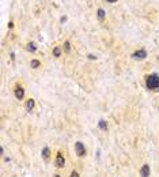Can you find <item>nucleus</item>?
Here are the masks:
<instances>
[{"mask_svg":"<svg viewBox=\"0 0 159 177\" xmlns=\"http://www.w3.org/2000/svg\"><path fill=\"white\" fill-rule=\"evenodd\" d=\"M8 27H10V29H11V27H14V23H12V22H10V23H8Z\"/></svg>","mask_w":159,"mask_h":177,"instance_id":"21","label":"nucleus"},{"mask_svg":"<svg viewBox=\"0 0 159 177\" xmlns=\"http://www.w3.org/2000/svg\"><path fill=\"white\" fill-rule=\"evenodd\" d=\"M69 50H71V44H69V41H65L64 42V52L69 53Z\"/></svg>","mask_w":159,"mask_h":177,"instance_id":"14","label":"nucleus"},{"mask_svg":"<svg viewBox=\"0 0 159 177\" xmlns=\"http://www.w3.org/2000/svg\"><path fill=\"white\" fill-rule=\"evenodd\" d=\"M146 87L151 91H158L159 90V74L152 72L146 76Z\"/></svg>","mask_w":159,"mask_h":177,"instance_id":"1","label":"nucleus"},{"mask_svg":"<svg viewBox=\"0 0 159 177\" xmlns=\"http://www.w3.org/2000/svg\"><path fill=\"white\" fill-rule=\"evenodd\" d=\"M11 60H15V53H11Z\"/></svg>","mask_w":159,"mask_h":177,"instance_id":"22","label":"nucleus"},{"mask_svg":"<svg viewBox=\"0 0 159 177\" xmlns=\"http://www.w3.org/2000/svg\"><path fill=\"white\" fill-rule=\"evenodd\" d=\"M139 174H140V177H150L151 176V166L148 165V164L141 165L140 170H139Z\"/></svg>","mask_w":159,"mask_h":177,"instance_id":"7","label":"nucleus"},{"mask_svg":"<svg viewBox=\"0 0 159 177\" xmlns=\"http://www.w3.org/2000/svg\"><path fill=\"white\" fill-rule=\"evenodd\" d=\"M26 48H27V50H29V52H31V53H34V52H36V50H37V44H36V42H29V44H27V46H26Z\"/></svg>","mask_w":159,"mask_h":177,"instance_id":"11","label":"nucleus"},{"mask_svg":"<svg viewBox=\"0 0 159 177\" xmlns=\"http://www.w3.org/2000/svg\"><path fill=\"white\" fill-rule=\"evenodd\" d=\"M147 56H148V53H147L146 49H139V50H135L131 55V57L133 60H144V59H147Z\"/></svg>","mask_w":159,"mask_h":177,"instance_id":"4","label":"nucleus"},{"mask_svg":"<svg viewBox=\"0 0 159 177\" xmlns=\"http://www.w3.org/2000/svg\"><path fill=\"white\" fill-rule=\"evenodd\" d=\"M67 165V159L61 151H57L55 157V168L56 169H64Z\"/></svg>","mask_w":159,"mask_h":177,"instance_id":"2","label":"nucleus"},{"mask_svg":"<svg viewBox=\"0 0 159 177\" xmlns=\"http://www.w3.org/2000/svg\"><path fill=\"white\" fill-rule=\"evenodd\" d=\"M73 147H75V154H76L79 158H84L86 155H87V148H86L83 142H76Z\"/></svg>","mask_w":159,"mask_h":177,"instance_id":"3","label":"nucleus"},{"mask_svg":"<svg viewBox=\"0 0 159 177\" xmlns=\"http://www.w3.org/2000/svg\"><path fill=\"white\" fill-rule=\"evenodd\" d=\"M87 57H88L90 60H97V56H95V55H92V53H90V55L87 56Z\"/></svg>","mask_w":159,"mask_h":177,"instance_id":"18","label":"nucleus"},{"mask_svg":"<svg viewBox=\"0 0 159 177\" xmlns=\"http://www.w3.org/2000/svg\"><path fill=\"white\" fill-rule=\"evenodd\" d=\"M30 67H31V68H34V70L40 68V67H41V61L38 60V59H31V61H30Z\"/></svg>","mask_w":159,"mask_h":177,"instance_id":"10","label":"nucleus"},{"mask_svg":"<svg viewBox=\"0 0 159 177\" xmlns=\"http://www.w3.org/2000/svg\"><path fill=\"white\" fill-rule=\"evenodd\" d=\"M3 162H4V164H10V162H11V158H10V157H3Z\"/></svg>","mask_w":159,"mask_h":177,"instance_id":"17","label":"nucleus"},{"mask_svg":"<svg viewBox=\"0 0 159 177\" xmlns=\"http://www.w3.org/2000/svg\"><path fill=\"white\" fill-rule=\"evenodd\" d=\"M14 95H15V98L16 99H23L24 98V89H23V86H20V85H18V86H15V89H14Z\"/></svg>","mask_w":159,"mask_h":177,"instance_id":"6","label":"nucleus"},{"mask_svg":"<svg viewBox=\"0 0 159 177\" xmlns=\"http://www.w3.org/2000/svg\"><path fill=\"white\" fill-rule=\"evenodd\" d=\"M69 177H80V174H79V172L72 170L71 172V174H69Z\"/></svg>","mask_w":159,"mask_h":177,"instance_id":"15","label":"nucleus"},{"mask_svg":"<svg viewBox=\"0 0 159 177\" xmlns=\"http://www.w3.org/2000/svg\"><path fill=\"white\" fill-rule=\"evenodd\" d=\"M98 128L101 129V131H108V129H109V124H108L106 120L101 119V120L98 121Z\"/></svg>","mask_w":159,"mask_h":177,"instance_id":"9","label":"nucleus"},{"mask_svg":"<svg viewBox=\"0 0 159 177\" xmlns=\"http://www.w3.org/2000/svg\"><path fill=\"white\" fill-rule=\"evenodd\" d=\"M41 158H42L44 162H49L50 161V158H52V150H50L49 146L42 147V150H41Z\"/></svg>","mask_w":159,"mask_h":177,"instance_id":"5","label":"nucleus"},{"mask_svg":"<svg viewBox=\"0 0 159 177\" xmlns=\"http://www.w3.org/2000/svg\"><path fill=\"white\" fill-rule=\"evenodd\" d=\"M65 21H67V17H61V18H60V22H61V23H64Z\"/></svg>","mask_w":159,"mask_h":177,"instance_id":"19","label":"nucleus"},{"mask_svg":"<svg viewBox=\"0 0 159 177\" xmlns=\"http://www.w3.org/2000/svg\"><path fill=\"white\" fill-rule=\"evenodd\" d=\"M34 108H36V99H33V98L26 99V102H24V109L27 110V112H31Z\"/></svg>","mask_w":159,"mask_h":177,"instance_id":"8","label":"nucleus"},{"mask_svg":"<svg viewBox=\"0 0 159 177\" xmlns=\"http://www.w3.org/2000/svg\"><path fill=\"white\" fill-rule=\"evenodd\" d=\"M97 14H98V19H99V21H104V18H105V10L104 8H98Z\"/></svg>","mask_w":159,"mask_h":177,"instance_id":"12","label":"nucleus"},{"mask_svg":"<svg viewBox=\"0 0 159 177\" xmlns=\"http://www.w3.org/2000/svg\"><path fill=\"white\" fill-rule=\"evenodd\" d=\"M53 56H55V57H60L61 56V48L60 46H55V48H53Z\"/></svg>","mask_w":159,"mask_h":177,"instance_id":"13","label":"nucleus"},{"mask_svg":"<svg viewBox=\"0 0 159 177\" xmlns=\"http://www.w3.org/2000/svg\"><path fill=\"white\" fill-rule=\"evenodd\" d=\"M53 177H61V174H60V173H55V174H53Z\"/></svg>","mask_w":159,"mask_h":177,"instance_id":"20","label":"nucleus"},{"mask_svg":"<svg viewBox=\"0 0 159 177\" xmlns=\"http://www.w3.org/2000/svg\"><path fill=\"white\" fill-rule=\"evenodd\" d=\"M0 157H6V150L3 146H0Z\"/></svg>","mask_w":159,"mask_h":177,"instance_id":"16","label":"nucleus"},{"mask_svg":"<svg viewBox=\"0 0 159 177\" xmlns=\"http://www.w3.org/2000/svg\"><path fill=\"white\" fill-rule=\"evenodd\" d=\"M108 1H109V3H116L117 0H108Z\"/></svg>","mask_w":159,"mask_h":177,"instance_id":"23","label":"nucleus"}]
</instances>
